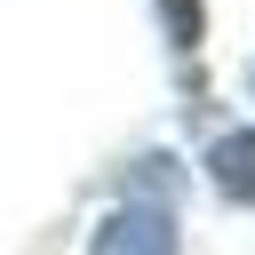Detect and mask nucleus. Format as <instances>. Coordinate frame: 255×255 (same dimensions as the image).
<instances>
[{
  "label": "nucleus",
  "instance_id": "1",
  "mask_svg": "<svg viewBox=\"0 0 255 255\" xmlns=\"http://www.w3.org/2000/svg\"><path fill=\"white\" fill-rule=\"evenodd\" d=\"M88 255H175V215L167 207H112L88 239Z\"/></svg>",
  "mask_w": 255,
  "mask_h": 255
},
{
  "label": "nucleus",
  "instance_id": "3",
  "mask_svg": "<svg viewBox=\"0 0 255 255\" xmlns=\"http://www.w3.org/2000/svg\"><path fill=\"white\" fill-rule=\"evenodd\" d=\"M159 16H167L175 48H199V0H159Z\"/></svg>",
  "mask_w": 255,
  "mask_h": 255
},
{
  "label": "nucleus",
  "instance_id": "4",
  "mask_svg": "<svg viewBox=\"0 0 255 255\" xmlns=\"http://www.w3.org/2000/svg\"><path fill=\"white\" fill-rule=\"evenodd\" d=\"M247 96H255V64H247Z\"/></svg>",
  "mask_w": 255,
  "mask_h": 255
},
{
  "label": "nucleus",
  "instance_id": "2",
  "mask_svg": "<svg viewBox=\"0 0 255 255\" xmlns=\"http://www.w3.org/2000/svg\"><path fill=\"white\" fill-rule=\"evenodd\" d=\"M207 175H215V191H223L231 207H255V128H231V135H215V151H207Z\"/></svg>",
  "mask_w": 255,
  "mask_h": 255
}]
</instances>
